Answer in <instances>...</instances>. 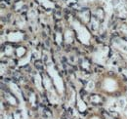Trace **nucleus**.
I'll return each instance as SVG.
<instances>
[{"instance_id":"6ab92c4d","label":"nucleus","mask_w":127,"mask_h":119,"mask_svg":"<svg viewBox=\"0 0 127 119\" xmlns=\"http://www.w3.org/2000/svg\"><path fill=\"white\" fill-rule=\"evenodd\" d=\"M11 49H12L11 47H7V50L5 51V54H7V55H11V52H12Z\"/></svg>"},{"instance_id":"9b49d317","label":"nucleus","mask_w":127,"mask_h":119,"mask_svg":"<svg viewBox=\"0 0 127 119\" xmlns=\"http://www.w3.org/2000/svg\"><path fill=\"white\" fill-rule=\"evenodd\" d=\"M77 106H78L79 111H81V112L86 110V104H84V102H82L79 96H77Z\"/></svg>"},{"instance_id":"0eeeda50","label":"nucleus","mask_w":127,"mask_h":119,"mask_svg":"<svg viewBox=\"0 0 127 119\" xmlns=\"http://www.w3.org/2000/svg\"><path fill=\"white\" fill-rule=\"evenodd\" d=\"M10 89L11 91L16 95L17 97L19 98V99H21V100H23V97H22V93H21V91L20 89L18 88V86H17L15 83H10Z\"/></svg>"},{"instance_id":"f257e3e1","label":"nucleus","mask_w":127,"mask_h":119,"mask_svg":"<svg viewBox=\"0 0 127 119\" xmlns=\"http://www.w3.org/2000/svg\"><path fill=\"white\" fill-rule=\"evenodd\" d=\"M72 26H73L74 30L76 31V33H77V36H78V39L80 40V42L85 45L89 44L91 35H90L89 31L87 30V29L85 27H83L79 22L76 21V20L72 21Z\"/></svg>"},{"instance_id":"5701e85b","label":"nucleus","mask_w":127,"mask_h":119,"mask_svg":"<svg viewBox=\"0 0 127 119\" xmlns=\"http://www.w3.org/2000/svg\"><path fill=\"white\" fill-rule=\"evenodd\" d=\"M5 119H12V118H11L10 116H6V117H5Z\"/></svg>"},{"instance_id":"9d476101","label":"nucleus","mask_w":127,"mask_h":119,"mask_svg":"<svg viewBox=\"0 0 127 119\" xmlns=\"http://www.w3.org/2000/svg\"><path fill=\"white\" fill-rule=\"evenodd\" d=\"M31 57H32V53H29V55L26 57V58H23V59L20 60V61H19V65H26V64H28L29 62H30V60H31Z\"/></svg>"},{"instance_id":"1a4fd4ad","label":"nucleus","mask_w":127,"mask_h":119,"mask_svg":"<svg viewBox=\"0 0 127 119\" xmlns=\"http://www.w3.org/2000/svg\"><path fill=\"white\" fill-rule=\"evenodd\" d=\"M64 38H65V41L66 43H71L72 40H73V33L70 31V30H66L65 33H64Z\"/></svg>"},{"instance_id":"4be33fe9","label":"nucleus","mask_w":127,"mask_h":119,"mask_svg":"<svg viewBox=\"0 0 127 119\" xmlns=\"http://www.w3.org/2000/svg\"><path fill=\"white\" fill-rule=\"evenodd\" d=\"M4 73V64H1V74Z\"/></svg>"},{"instance_id":"4468645a","label":"nucleus","mask_w":127,"mask_h":119,"mask_svg":"<svg viewBox=\"0 0 127 119\" xmlns=\"http://www.w3.org/2000/svg\"><path fill=\"white\" fill-rule=\"evenodd\" d=\"M25 52H26V50H25L23 47H19V48L17 49V56H18V57H22V56L25 54Z\"/></svg>"},{"instance_id":"a211bd4d","label":"nucleus","mask_w":127,"mask_h":119,"mask_svg":"<svg viewBox=\"0 0 127 119\" xmlns=\"http://www.w3.org/2000/svg\"><path fill=\"white\" fill-rule=\"evenodd\" d=\"M56 41H57L58 44L61 43V41H62V37H61V34H60V33H57V34H56Z\"/></svg>"},{"instance_id":"412c9836","label":"nucleus","mask_w":127,"mask_h":119,"mask_svg":"<svg viewBox=\"0 0 127 119\" xmlns=\"http://www.w3.org/2000/svg\"><path fill=\"white\" fill-rule=\"evenodd\" d=\"M31 102H32V104H34V95H32V97H31Z\"/></svg>"},{"instance_id":"2eb2a0df","label":"nucleus","mask_w":127,"mask_h":119,"mask_svg":"<svg viewBox=\"0 0 127 119\" xmlns=\"http://www.w3.org/2000/svg\"><path fill=\"white\" fill-rule=\"evenodd\" d=\"M93 88H94V82L93 81H89L87 83V85H86V90L87 91H92Z\"/></svg>"},{"instance_id":"6e6552de","label":"nucleus","mask_w":127,"mask_h":119,"mask_svg":"<svg viewBox=\"0 0 127 119\" xmlns=\"http://www.w3.org/2000/svg\"><path fill=\"white\" fill-rule=\"evenodd\" d=\"M34 79H35V85H36V88L39 90V91H42V83H43V80H42V78H41L40 74H39V73H36L35 77H34Z\"/></svg>"},{"instance_id":"f03ea898","label":"nucleus","mask_w":127,"mask_h":119,"mask_svg":"<svg viewBox=\"0 0 127 119\" xmlns=\"http://www.w3.org/2000/svg\"><path fill=\"white\" fill-rule=\"evenodd\" d=\"M47 71L49 75L51 76V78L53 79V82H54V85L56 87L57 91L60 93V94H63L64 91V82L61 78V76L59 75L58 71L55 69L54 65L53 64H48L47 65Z\"/></svg>"},{"instance_id":"f8f14e48","label":"nucleus","mask_w":127,"mask_h":119,"mask_svg":"<svg viewBox=\"0 0 127 119\" xmlns=\"http://www.w3.org/2000/svg\"><path fill=\"white\" fill-rule=\"evenodd\" d=\"M40 1V3L46 8V9H52V8H54V3L53 2H51V1H49V0H39Z\"/></svg>"},{"instance_id":"423d86ee","label":"nucleus","mask_w":127,"mask_h":119,"mask_svg":"<svg viewBox=\"0 0 127 119\" xmlns=\"http://www.w3.org/2000/svg\"><path fill=\"white\" fill-rule=\"evenodd\" d=\"M7 38L10 42H19L24 38V34L21 32H11L8 34Z\"/></svg>"},{"instance_id":"b1692460","label":"nucleus","mask_w":127,"mask_h":119,"mask_svg":"<svg viewBox=\"0 0 127 119\" xmlns=\"http://www.w3.org/2000/svg\"><path fill=\"white\" fill-rule=\"evenodd\" d=\"M90 119H100V118H99V117H96L95 116V117H92V118H90Z\"/></svg>"},{"instance_id":"7ed1b4c3","label":"nucleus","mask_w":127,"mask_h":119,"mask_svg":"<svg viewBox=\"0 0 127 119\" xmlns=\"http://www.w3.org/2000/svg\"><path fill=\"white\" fill-rule=\"evenodd\" d=\"M108 54H109V48L108 47H104V48L98 49L93 54V60L97 63H99V64L105 65Z\"/></svg>"},{"instance_id":"39448f33","label":"nucleus","mask_w":127,"mask_h":119,"mask_svg":"<svg viewBox=\"0 0 127 119\" xmlns=\"http://www.w3.org/2000/svg\"><path fill=\"white\" fill-rule=\"evenodd\" d=\"M113 46H114L116 49H118V50L122 51L123 53H126L127 54V42L126 41L121 40V39H116V40H114V42H113Z\"/></svg>"},{"instance_id":"aec40b11","label":"nucleus","mask_w":127,"mask_h":119,"mask_svg":"<svg viewBox=\"0 0 127 119\" xmlns=\"http://www.w3.org/2000/svg\"><path fill=\"white\" fill-rule=\"evenodd\" d=\"M121 31H122L123 33H125V34H127V29H126V26H122V27H121Z\"/></svg>"},{"instance_id":"dca6fc26","label":"nucleus","mask_w":127,"mask_h":119,"mask_svg":"<svg viewBox=\"0 0 127 119\" xmlns=\"http://www.w3.org/2000/svg\"><path fill=\"white\" fill-rule=\"evenodd\" d=\"M7 100H8V102H9L11 104H17L16 99H15V98H13V97H12V96H10V95H7Z\"/></svg>"},{"instance_id":"20e7f679","label":"nucleus","mask_w":127,"mask_h":119,"mask_svg":"<svg viewBox=\"0 0 127 119\" xmlns=\"http://www.w3.org/2000/svg\"><path fill=\"white\" fill-rule=\"evenodd\" d=\"M104 89L107 92H114L117 89V82L112 78H106L104 81Z\"/></svg>"},{"instance_id":"ddd939ff","label":"nucleus","mask_w":127,"mask_h":119,"mask_svg":"<svg viewBox=\"0 0 127 119\" xmlns=\"http://www.w3.org/2000/svg\"><path fill=\"white\" fill-rule=\"evenodd\" d=\"M28 17H29L30 19H32V20L36 19V17H37V12H36V10H34V9H31V10H29Z\"/></svg>"},{"instance_id":"f3484780","label":"nucleus","mask_w":127,"mask_h":119,"mask_svg":"<svg viewBox=\"0 0 127 119\" xmlns=\"http://www.w3.org/2000/svg\"><path fill=\"white\" fill-rule=\"evenodd\" d=\"M18 26L20 27V28H24V26H25V21L23 20V19H19L18 20Z\"/></svg>"}]
</instances>
